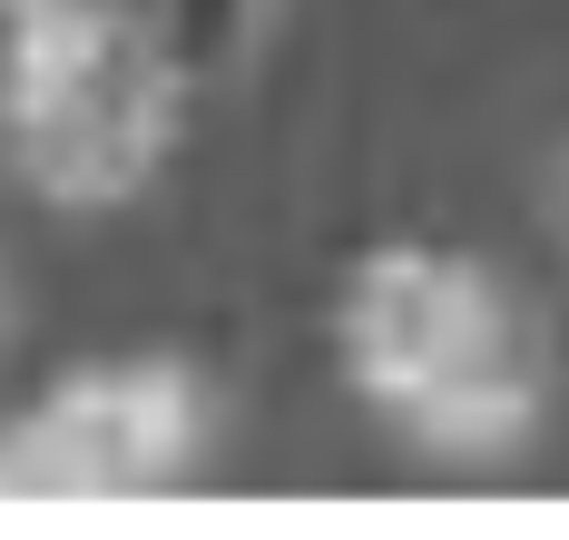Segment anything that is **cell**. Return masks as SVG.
Segmentation results:
<instances>
[{
    "instance_id": "obj_3",
    "label": "cell",
    "mask_w": 569,
    "mask_h": 540,
    "mask_svg": "<svg viewBox=\"0 0 569 540\" xmlns=\"http://www.w3.org/2000/svg\"><path fill=\"white\" fill-rule=\"evenodd\" d=\"M197 462H207V383L168 354L89 363L0 422V501L109 511L177 491Z\"/></svg>"
},
{
    "instance_id": "obj_1",
    "label": "cell",
    "mask_w": 569,
    "mask_h": 540,
    "mask_svg": "<svg viewBox=\"0 0 569 540\" xmlns=\"http://www.w3.org/2000/svg\"><path fill=\"white\" fill-rule=\"evenodd\" d=\"M343 383L442 462H511L550 413V324L471 246H373L335 296Z\"/></svg>"
},
{
    "instance_id": "obj_2",
    "label": "cell",
    "mask_w": 569,
    "mask_h": 540,
    "mask_svg": "<svg viewBox=\"0 0 569 540\" xmlns=\"http://www.w3.org/2000/svg\"><path fill=\"white\" fill-rule=\"evenodd\" d=\"M197 79L128 20L0 0V148L59 207H118L158 178Z\"/></svg>"
}]
</instances>
